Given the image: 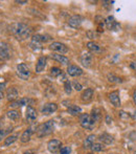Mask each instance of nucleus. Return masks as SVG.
Segmentation results:
<instances>
[{"label": "nucleus", "instance_id": "nucleus-47", "mask_svg": "<svg viewBox=\"0 0 136 154\" xmlns=\"http://www.w3.org/2000/svg\"><path fill=\"white\" fill-rule=\"evenodd\" d=\"M88 154H94V153H88Z\"/></svg>", "mask_w": 136, "mask_h": 154}, {"label": "nucleus", "instance_id": "nucleus-28", "mask_svg": "<svg viewBox=\"0 0 136 154\" xmlns=\"http://www.w3.org/2000/svg\"><path fill=\"white\" fill-rule=\"evenodd\" d=\"M91 150L93 152H101V151L104 150V145L102 143H94L91 147Z\"/></svg>", "mask_w": 136, "mask_h": 154}, {"label": "nucleus", "instance_id": "nucleus-3", "mask_svg": "<svg viewBox=\"0 0 136 154\" xmlns=\"http://www.w3.org/2000/svg\"><path fill=\"white\" fill-rule=\"evenodd\" d=\"M80 124L83 128L87 130H92L94 127V124L95 122L93 121V119L91 118V116L88 113H83L80 116Z\"/></svg>", "mask_w": 136, "mask_h": 154}, {"label": "nucleus", "instance_id": "nucleus-42", "mask_svg": "<svg viewBox=\"0 0 136 154\" xmlns=\"http://www.w3.org/2000/svg\"><path fill=\"white\" fill-rule=\"evenodd\" d=\"M16 3H19V4H27V1H21V0H17Z\"/></svg>", "mask_w": 136, "mask_h": 154}, {"label": "nucleus", "instance_id": "nucleus-44", "mask_svg": "<svg viewBox=\"0 0 136 154\" xmlns=\"http://www.w3.org/2000/svg\"><path fill=\"white\" fill-rule=\"evenodd\" d=\"M133 101H134V104L136 105V92L134 93V95H133Z\"/></svg>", "mask_w": 136, "mask_h": 154}, {"label": "nucleus", "instance_id": "nucleus-5", "mask_svg": "<svg viewBox=\"0 0 136 154\" xmlns=\"http://www.w3.org/2000/svg\"><path fill=\"white\" fill-rule=\"evenodd\" d=\"M49 48L53 51L60 54V55H64V54H66L68 51V47L61 42H53L49 45Z\"/></svg>", "mask_w": 136, "mask_h": 154}, {"label": "nucleus", "instance_id": "nucleus-36", "mask_svg": "<svg viewBox=\"0 0 136 154\" xmlns=\"http://www.w3.org/2000/svg\"><path fill=\"white\" fill-rule=\"evenodd\" d=\"M73 87H74V89L77 90V91H81L82 90V85L80 83H77V82H73Z\"/></svg>", "mask_w": 136, "mask_h": 154}, {"label": "nucleus", "instance_id": "nucleus-35", "mask_svg": "<svg viewBox=\"0 0 136 154\" xmlns=\"http://www.w3.org/2000/svg\"><path fill=\"white\" fill-rule=\"evenodd\" d=\"M87 36H88V38H90V39H94L95 37H98V34H96V32H94V31H88Z\"/></svg>", "mask_w": 136, "mask_h": 154}, {"label": "nucleus", "instance_id": "nucleus-11", "mask_svg": "<svg viewBox=\"0 0 136 154\" xmlns=\"http://www.w3.org/2000/svg\"><path fill=\"white\" fill-rule=\"evenodd\" d=\"M82 73H83V69L75 66V65H69L67 67V75H69L70 77H79Z\"/></svg>", "mask_w": 136, "mask_h": 154}, {"label": "nucleus", "instance_id": "nucleus-48", "mask_svg": "<svg viewBox=\"0 0 136 154\" xmlns=\"http://www.w3.org/2000/svg\"><path fill=\"white\" fill-rule=\"evenodd\" d=\"M133 154H136V151H135V152H134V153H133Z\"/></svg>", "mask_w": 136, "mask_h": 154}, {"label": "nucleus", "instance_id": "nucleus-43", "mask_svg": "<svg viewBox=\"0 0 136 154\" xmlns=\"http://www.w3.org/2000/svg\"><path fill=\"white\" fill-rule=\"evenodd\" d=\"M131 119H133V120H136V111L134 112V113L131 114Z\"/></svg>", "mask_w": 136, "mask_h": 154}, {"label": "nucleus", "instance_id": "nucleus-15", "mask_svg": "<svg viewBox=\"0 0 136 154\" xmlns=\"http://www.w3.org/2000/svg\"><path fill=\"white\" fill-rule=\"evenodd\" d=\"M11 57L10 54V47L5 43L0 44V58L1 59H8Z\"/></svg>", "mask_w": 136, "mask_h": 154}, {"label": "nucleus", "instance_id": "nucleus-19", "mask_svg": "<svg viewBox=\"0 0 136 154\" xmlns=\"http://www.w3.org/2000/svg\"><path fill=\"white\" fill-rule=\"evenodd\" d=\"M33 133H34V130L32 129V128H29V129L25 130V131L22 133V135H21V137H20L21 143L25 144V143L29 142V140H31V137H32V134H33Z\"/></svg>", "mask_w": 136, "mask_h": 154}, {"label": "nucleus", "instance_id": "nucleus-1", "mask_svg": "<svg viewBox=\"0 0 136 154\" xmlns=\"http://www.w3.org/2000/svg\"><path fill=\"white\" fill-rule=\"evenodd\" d=\"M11 32L15 35L17 39H20V40H25V39L29 38L32 34V29L27 26L24 23H15L11 27Z\"/></svg>", "mask_w": 136, "mask_h": 154}, {"label": "nucleus", "instance_id": "nucleus-45", "mask_svg": "<svg viewBox=\"0 0 136 154\" xmlns=\"http://www.w3.org/2000/svg\"><path fill=\"white\" fill-rule=\"evenodd\" d=\"M24 154H36V153L33 152V151H27V152H25Z\"/></svg>", "mask_w": 136, "mask_h": 154}, {"label": "nucleus", "instance_id": "nucleus-30", "mask_svg": "<svg viewBox=\"0 0 136 154\" xmlns=\"http://www.w3.org/2000/svg\"><path fill=\"white\" fill-rule=\"evenodd\" d=\"M91 118L93 119L94 122H96L98 120L101 119V113H100V110L98 109H93L92 110V114H91Z\"/></svg>", "mask_w": 136, "mask_h": 154}, {"label": "nucleus", "instance_id": "nucleus-18", "mask_svg": "<svg viewBox=\"0 0 136 154\" xmlns=\"http://www.w3.org/2000/svg\"><path fill=\"white\" fill-rule=\"evenodd\" d=\"M93 89L92 88H87L86 90H84L83 93L81 95V99L83 102H90L93 97Z\"/></svg>", "mask_w": 136, "mask_h": 154}, {"label": "nucleus", "instance_id": "nucleus-4", "mask_svg": "<svg viewBox=\"0 0 136 154\" xmlns=\"http://www.w3.org/2000/svg\"><path fill=\"white\" fill-rule=\"evenodd\" d=\"M17 75L23 81L29 80V75H31V71H29V68L25 63H20V64L17 65Z\"/></svg>", "mask_w": 136, "mask_h": 154}, {"label": "nucleus", "instance_id": "nucleus-12", "mask_svg": "<svg viewBox=\"0 0 136 154\" xmlns=\"http://www.w3.org/2000/svg\"><path fill=\"white\" fill-rule=\"evenodd\" d=\"M47 64V58L46 57H40L38 59V62L36 64V72L40 73L42 72L43 70L45 69Z\"/></svg>", "mask_w": 136, "mask_h": 154}, {"label": "nucleus", "instance_id": "nucleus-31", "mask_svg": "<svg viewBox=\"0 0 136 154\" xmlns=\"http://www.w3.org/2000/svg\"><path fill=\"white\" fill-rule=\"evenodd\" d=\"M29 102H32L29 99H26V97H22V99H19L18 100V105H19V107H22V106L29 105Z\"/></svg>", "mask_w": 136, "mask_h": 154}, {"label": "nucleus", "instance_id": "nucleus-16", "mask_svg": "<svg viewBox=\"0 0 136 154\" xmlns=\"http://www.w3.org/2000/svg\"><path fill=\"white\" fill-rule=\"evenodd\" d=\"M50 57L53 58V60H56L57 62L61 63L62 65H68L69 64V59L63 55H60V54H51Z\"/></svg>", "mask_w": 136, "mask_h": 154}, {"label": "nucleus", "instance_id": "nucleus-22", "mask_svg": "<svg viewBox=\"0 0 136 154\" xmlns=\"http://www.w3.org/2000/svg\"><path fill=\"white\" fill-rule=\"evenodd\" d=\"M32 40L42 44V43H45V42H47V41L50 40V37L46 36V35H35L33 38H32Z\"/></svg>", "mask_w": 136, "mask_h": 154}, {"label": "nucleus", "instance_id": "nucleus-9", "mask_svg": "<svg viewBox=\"0 0 136 154\" xmlns=\"http://www.w3.org/2000/svg\"><path fill=\"white\" fill-rule=\"evenodd\" d=\"M58 110V105L56 103H47L45 104L44 106L42 107L41 111H42L43 114L45 116H48V114H51L53 112H56Z\"/></svg>", "mask_w": 136, "mask_h": 154}, {"label": "nucleus", "instance_id": "nucleus-38", "mask_svg": "<svg viewBox=\"0 0 136 154\" xmlns=\"http://www.w3.org/2000/svg\"><path fill=\"white\" fill-rule=\"evenodd\" d=\"M129 137H130V140H136V131H132L130 133V135H129Z\"/></svg>", "mask_w": 136, "mask_h": 154}, {"label": "nucleus", "instance_id": "nucleus-21", "mask_svg": "<svg viewBox=\"0 0 136 154\" xmlns=\"http://www.w3.org/2000/svg\"><path fill=\"white\" fill-rule=\"evenodd\" d=\"M95 138L96 136L94 135V134H90V135H88L87 137H86V140H84V148H91L92 145L94 144V142H95Z\"/></svg>", "mask_w": 136, "mask_h": 154}, {"label": "nucleus", "instance_id": "nucleus-13", "mask_svg": "<svg viewBox=\"0 0 136 154\" xmlns=\"http://www.w3.org/2000/svg\"><path fill=\"white\" fill-rule=\"evenodd\" d=\"M25 116H26V120L29 122H34L37 120V111L35 108H33L32 106H27L26 108V112H25Z\"/></svg>", "mask_w": 136, "mask_h": 154}, {"label": "nucleus", "instance_id": "nucleus-14", "mask_svg": "<svg viewBox=\"0 0 136 154\" xmlns=\"http://www.w3.org/2000/svg\"><path fill=\"white\" fill-rule=\"evenodd\" d=\"M92 60H93V58H92V55H91V54H89V53L84 54V55L81 57V63H82V65H83V66H85L86 68H88V67L91 66Z\"/></svg>", "mask_w": 136, "mask_h": 154}, {"label": "nucleus", "instance_id": "nucleus-10", "mask_svg": "<svg viewBox=\"0 0 136 154\" xmlns=\"http://www.w3.org/2000/svg\"><path fill=\"white\" fill-rule=\"evenodd\" d=\"M109 100L110 102L112 103V105L114 107H120V97H119V92L117 90L115 91H112L111 93L109 94Z\"/></svg>", "mask_w": 136, "mask_h": 154}, {"label": "nucleus", "instance_id": "nucleus-33", "mask_svg": "<svg viewBox=\"0 0 136 154\" xmlns=\"http://www.w3.org/2000/svg\"><path fill=\"white\" fill-rule=\"evenodd\" d=\"M119 116L122 119V120H128V119H131V114H129L128 112H126V111H120Z\"/></svg>", "mask_w": 136, "mask_h": 154}, {"label": "nucleus", "instance_id": "nucleus-17", "mask_svg": "<svg viewBox=\"0 0 136 154\" xmlns=\"http://www.w3.org/2000/svg\"><path fill=\"white\" fill-rule=\"evenodd\" d=\"M98 140H100V142L102 143L103 145H111L112 143L114 142L113 136L110 135V134H108V133L101 134V135L98 136Z\"/></svg>", "mask_w": 136, "mask_h": 154}, {"label": "nucleus", "instance_id": "nucleus-24", "mask_svg": "<svg viewBox=\"0 0 136 154\" xmlns=\"http://www.w3.org/2000/svg\"><path fill=\"white\" fill-rule=\"evenodd\" d=\"M107 79L110 83H114V84H119L122 83V79L117 75H115L114 73H108L107 75Z\"/></svg>", "mask_w": 136, "mask_h": 154}, {"label": "nucleus", "instance_id": "nucleus-37", "mask_svg": "<svg viewBox=\"0 0 136 154\" xmlns=\"http://www.w3.org/2000/svg\"><path fill=\"white\" fill-rule=\"evenodd\" d=\"M10 131V130H4V129H0V140L6 135V133Z\"/></svg>", "mask_w": 136, "mask_h": 154}, {"label": "nucleus", "instance_id": "nucleus-34", "mask_svg": "<svg viewBox=\"0 0 136 154\" xmlns=\"http://www.w3.org/2000/svg\"><path fill=\"white\" fill-rule=\"evenodd\" d=\"M70 152H71L70 147H63L60 150V154H70Z\"/></svg>", "mask_w": 136, "mask_h": 154}, {"label": "nucleus", "instance_id": "nucleus-27", "mask_svg": "<svg viewBox=\"0 0 136 154\" xmlns=\"http://www.w3.org/2000/svg\"><path fill=\"white\" fill-rule=\"evenodd\" d=\"M18 140V135H10V136H8V137L4 140V143H3V145L5 147H8V146H11L12 144H14L16 140Z\"/></svg>", "mask_w": 136, "mask_h": 154}, {"label": "nucleus", "instance_id": "nucleus-29", "mask_svg": "<svg viewBox=\"0 0 136 154\" xmlns=\"http://www.w3.org/2000/svg\"><path fill=\"white\" fill-rule=\"evenodd\" d=\"M62 75V70L59 67H51L50 68V75H53V78H58Z\"/></svg>", "mask_w": 136, "mask_h": 154}, {"label": "nucleus", "instance_id": "nucleus-7", "mask_svg": "<svg viewBox=\"0 0 136 154\" xmlns=\"http://www.w3.org/2000/svg\"><path fill=\"white\" fill-rule=\"evenodd\" d=\"M106 26H107L108 29L110 31H118L120 29V24L118 22H116V20L114 19L113 16H109L105 21Z\"/></svg>", "mask_w": 136, "mask_h": 154}, {"label": "nucleus", "instance_id": "nucleus-2", "mask_svg": "<svg viewBox=\"0 0 136 154\" xmlns=\"http://www.w3.org/2000/svg\"><path fill=\"white\" fill-rule=\"evenodd\" d=\"M53 130H55V122L51 120L47 121L46 123L41 124L37 128V135H38V137H43V136L49 135L50 133H53Z\"/></svg>", "mask_w": 136, "mask_h": 154}, {"label": "nucleus", "instance_id": "nucleus-32", "mask_svg": "<svg viewBox=\"0 0 136 154\" xmlns=\"http://www.w3.org/2000/svg\"><path fill=\"white\" fill-rule=\"evenodd\" d=\"M64 90H65L66 94H70L72 91V87H71V83L69 81H66L64 83Z\"/></svg>", "mask_w": 136, "mask_h": 154}, {"label": "nucleus", "instance_id": "nucleus-39", "mask_svg": "<svg viewBox=\"0 0 136 154\" xmlns=\"http://www.w3.org/2000/svg\"><path fill=\"white\" fill-rule=\"evenodd\" d=\"M106 123H107L108 125H110V124L112 123V119H110V116H106Z\"/></svg>", "mask_w": 136, "mask_h": 154}, {"label": "nucleus", "instance_id": "nucleus-25", "mask_svg": "<svg viewBox=\"0 0 136 154\" xmlns=\"http://www.w3.org/2000/svg\"><path fill=\"white\" fill-rule=\"evenodd\" d=\"M67 110H68V113L71 114V116H77L82 111V108L77 105H70Z\"/></svg>", "mask_w": 136, "mask_h": 154}, {"label": "nucleus", "instance_id": "nucleus-6", "mask_svg": "<svg viewBox=\"0 0 136 154\" xmlns=\"http://www.w3.org/2000/svg\"><path fill=\"white\" fill-rule=\"evenodd\" d=\"M61 147H62V143L59 140H50L47 143V149H48L49 152L53 154L59 152L61 150Z\"/></svg>", "mask_w": 136, "mask_h": 154}, {"label": "nucleus", "instance_id": "nucleus-20", "mask_svg": "<svg viewBox=\"0 0 136 154\" xmlns=\"http://www.w3.org/2000/svg\"><path fill=\"white\" fill-rule=\"evenodd\" d=\"M19 93H18V90L16 89V88H10V89H8V92H6V97H8V101L13 102V101H16L17 97H18Z\"/></svg>", "mask_w": 136, "mask_h": 154}, {"label": "nucleus", "instance_id": "nucleus-46", "mask_svg": "<svg viewBox=\"0 0 136 154\" xmlns=\"http://www.w3.org/2000/svg\"><path fill=\"white\" fill-rule=\"evenodd\" d=\"M2 97H3V92H1V91H0V100H1Z\"/></svg>", "mask_w": 136, "mask_h": 154}, {"label": "nucleus", "instance_id": "nucleus-40", "mask_svg": "<svg viewBox=\"0 0 136 154\" xmlns=\"http://www.w3.org/2000/svg\"><path fill=\"white\" fill-rule=\"evenodd\" d=\"M4 88H5V84H4V83H0V91L3 92Z\"/></svg>", "mask_w": 136, "mask_h": 154}, {"label": "nucleus", "instance_id": "nucleus-8", "mask_svg": "<svg viewBox=\"0 0 136 154\" xmlns=\"http://www.w3.org/2000/svg\"><path fill=\"white\" fill-rule=\"evenodd\" d=\"M82 22H83V17L80 15H74V16L70 17L68 20V25L72 29H77L81 26Z\"/></svg>", "mask_w": 136, "mask_h": 154}, {"label": "nucleus", "instance_id": "nucleus-26", "mask_svg": "<svg viewBox=\"0 0 136 154\" xmlns=\"http://www.w3.org/2000/svg\"><path fill=\"white\" fill-rule=\"evenodd\" d=\"M6 116H8V118L12 121H17L19 118H20V113H19L17 110H10V111H8Z\"/></svg>", "mask_w": 136, "mask_h": 154}, {"label": "nucleus", "instance_id": "nucleus-41", "mask_svg": "<svg viewBox=\"0 0 136 154\" xmlns=\"http://www.w3.org/2000/svg\"><path fill=\"white\" fill-rule=\"evenodd\" d=\"M130 67L133 69V70H136V62H132V63H131Z\"/></svg>", "mask_w": 136, "mask_h": 154}, {"label": "nucleus", "instance_id": "nucleus-23", "mask_svg": "<svg viewBox=\"0 0 136 154\" xmlns=\"http://www.w3.org/2000/svg\"><path fill=\"white\" fill-rule=\"evenodd\" d=\"M87 48L92 53H100L101 51V46L93 41H90V42L87 43Z\"/></svg>", "mask_w": 136, "mask_h": 154}]
</instances>
